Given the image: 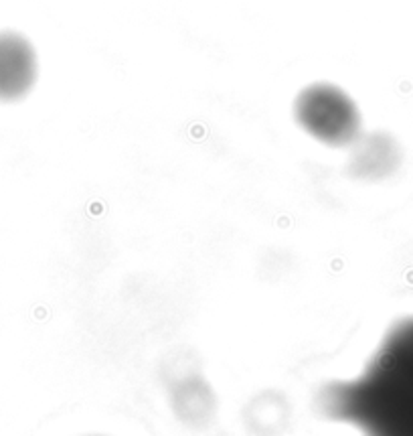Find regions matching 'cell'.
Wrapping results in <instances>:
<instances>
[{"label":"cell","mask_w":413,"mask_h":436,"mask_svg":"<svg viewBox=\"0 0 413 436\" xmlns=\"http://www.w3.org/2000/svg\"><path fill=\"white\" fill-rule=\"evenodd\" d=\"M316 410L365 436H413V317L391 327L358 375L322 385Z\"/></svg>","instance_id":"6da1fadb"},{"label":"cell","mask_w":413,"mask_h":436,"mask_svg":"<svg viewBox=\"0 0 413 436\" xmlns=\"http://www.w3.org/2000/svg\"><path fill=\"white\" fill-rule=\"evenodd\" d=\"M298 126L312 138L334 149L350 147L360 136V112L352 98L332 83L304 87L294 102Z\"/></svg>","instance_id":"7a4b0ae2"},{"label":"cell","mask_w":413,"mask_h":436,"mask_svg":"<svg viewBox=\"0 0 413 436\" xmlns=\"http://www.w3.org/2000/svg\"><path fill=\"white\" fill-rule=\"evenodd\" d=\"M37 81V55L19 33H0V102H17Z\"/></svg>","instance_id":"3957f363"}]
</instances>
